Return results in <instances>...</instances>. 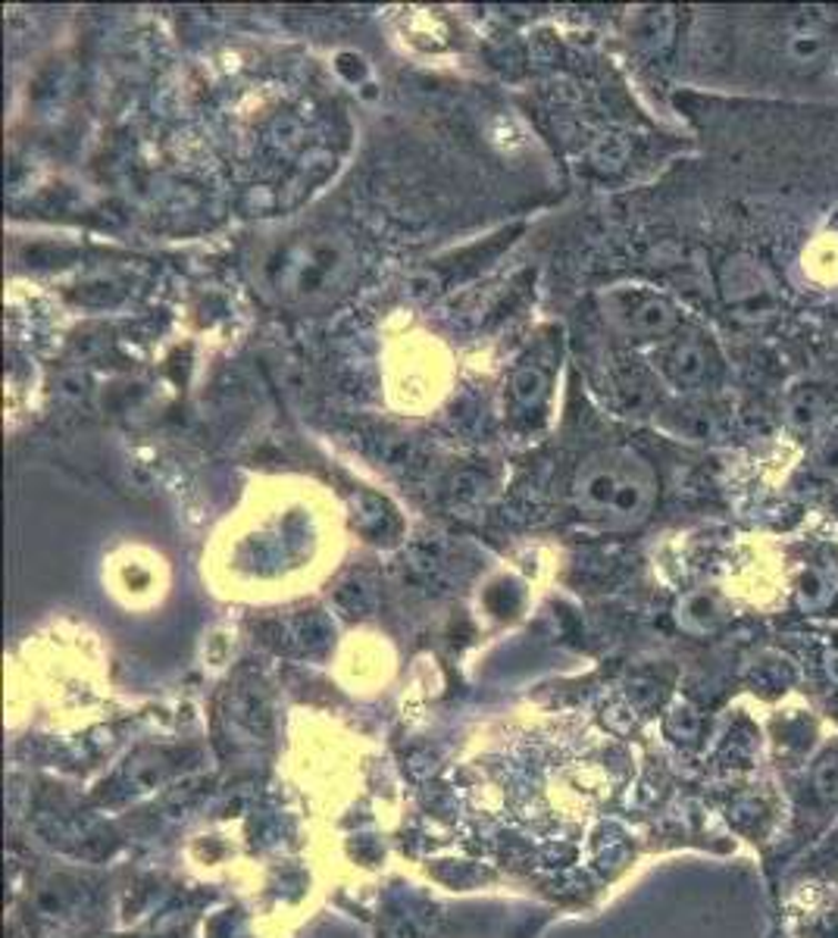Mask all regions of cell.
I'll use <instances>...</instances> for the list:
<instances>
[{"mask_svg": "<svg viewBox=\"0 0 838 938\" xmlns=\"http://www.w3.org/2000/svg\"><path fill=\"white\" fill-rule=\"evenodd\" d=\"M719 294L741 323H767L783 310V289L773 270L754 254H733L719 266Z\"/></svg>", "mask_w": 838, "mask_h": 938, "instance_id": "obj_3", "label": "cell"}, {"mask_svg": "<svg viewBox=\"0 0 838 938\" xmlns=\"http://www.w3.org/2000/svg\"><path fill=\"white\" fill-rule=\"evenodd\" d=\"M783 416L795 435H814L829 416V397L817 385H801V389L788 392Z\"/></svg>", "mask_w": 838, "mask_h": 938, "instance_id": "obj_7", "label": "cell"}, {"mask_svg": "<svg viewBox=\"0 0 838 938\" xmlns=\"http://www.w3.org/2000/svg\"><path fill=\"white\" fill-rule=\"evenodd\" d=\"M676 616H679V623H683L685 629L704 635V632H714L723 626V619H726V604H723V597L719 595L701 588V592H688V595L679 601Z\"/></svg>", "mask_w": 838, "mask_h": 938, "instance_id": "obj_8", "label": "cell"}, {"mask_svg": "<svg viewBox=\"0 0 838 938\" xmlns=\"http://www.w3.org/2000/svg\"><path fill=\"white\" fill-rule=\"evenodd\" d=\"M357 273V254L351 241L310 229L273 244L260 260V279L270 294L291 307L329 304Z\"/></svg>", "mask_w": 838, "mask_h": 938, "instance_id": "obj_2", "label": "cell"}, {"mask_svg": "<svg viewBox=\"0 0 838 938\" xmlns=\"http://www.w3.org/2000/svg\"><path fill=\"white\" fill-rule=\"evenodd\" d=\"M657 473L633 447H604L576 466L569 504L582 523L607 532L638 529L657 504Z\"/></svg>", "mask_w": 838, "mask_h": 938, "instance_id": "obj_1", "label": "cell"}, {"mask_svg": "<svg viewBox=\"0 0 838 938\" xmlns=\"http://www.w3.org/2000/svg\"><path fill=\"white\" fill-rule=\"evenodd\" d=\"M838 597V569L832 563H810L795 585V604L805 614H822Z\"/></svg>", "mask_w": 838, "mask_h": 938, "instance_id": "obj_6", "label": "cell"}, {"mask_svg": "<svg viewBox=\"0 0 838 938\" xmlns=\"http://www.w3.org/2000/svg\"><path fill=\"white\" fill-rule=\"evenodd\" d=\"M814 473H820L822 478H838V426H832V432H826V438L817 444Z\"/></svg>", "mask_w": 838, "mask_h": 938, "instance_id": "obj_11", "label": "cell"}, {"mask_svg": "<svg viewBox=\"0 0 838 938\" xmlns=\"http://www.w3.org/2000/svg\"><path fill=\"white\" fill-rule=\"evenodd\" d=\"M717 366V351L704 335H679L664 354V373L676 389L685 392L704 389L714 379Z\"/></svg>", "mask_w": 838, "mask_h": 938, "instance_id": "obj_5", "label": "cell"}, {"mask_svg": "<svg viewBox=\"0 0 838 938\" xmlns=\"http://www.w3.org/2000/svg\"><path fill=\"white\" fill-rule=\"evenodd\" d=\"M814 785H817V791H820L822 798H838V750H829L817 764Z\"/></svg>", "mask_w": 838, "mask_h": 938, "instance_id": "obj_12", "label": "cell"}, {"mask_svg": "<svg viewBox=\"0 0 838 938\" xmlns=\"http://www.w3.org/2000/svg\"><path fill=\"white\" fill-rule=\"evenodd\" d=\"M829 57V41L826 34L817 29H798L786 38V60L788 67L801 69V72H814L820 69Z\"/></svg>", "mask_w": 838, "mask_h": 938, "instance_id": "obj_10", "label": "cell"}, {"mask_svg": "<svg viewBox=\"0 0 838 938\" xmlns=\"http://www.w3.org/2000/svg\"><path fill=\"white\" fill-rule=\"evenodd\" d=\"M511 394H514L516 407L523 413H538L545 407L551 394V370L542 366V363H526L519 366L514 375V385H511Z\"/></svg>", "mask_w": 838, "mask_h": 938, "instance_id": "obj_9", "label": "cell"}, {"mask_svg": "<svg viewBox=\"0 0 838 938\" xmlns=\"http://www.w3.org/2000/svg\"><path fill=\"white\" fill-rule=\"evenodd\" d=\"M822 669H826V679L832 685H838V648L822 654Z\"/></svg>", "mask_w": 838, "mask_h": 938, "instance_id": "obj_13", "label": "cell"}, {"mask_svg": "<svg viewBox=\"0 0 838 938\" xmlns=\"http://www.w3.org/2000/svg\"><path fill=\"white\" fill-rule=\"evenodd\" d=\"M600 313L607 325L633 342H657L679 329L676 304L645 289H614L600 297Z\"/></svg>", "mask_w": 838, "mask_h": 938, "instance_id": "obj_4", "label": "cell"}]
</instances>
